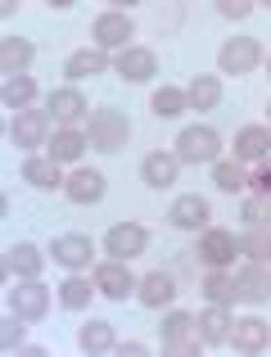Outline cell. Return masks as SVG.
Segmentation results:
<instances>
[{"label":"cell","mask_w":271,"mask_h":357,"mask_svg":"<svg viewBox=\"0 0 271 357\" xmlns=\"http://www.w3.org/2000/svg\"><path fill=\"white\" fill-rule=\"evenodd\" d=\"M86 136H91V145H95L100 154H118V149L127 145V136H132V122H127L123 109H95Z\"/></svg>","instance_id":"6da1fadb"},{"label":"cell","mask_w":271,"mask_h":357,"mask_svg":"<svg viewBox=\"0 0 271 357\" xmlns=\"http://www.w3.org/2000/svg\"><path fill=\"white\" fill-rule=\"evenodd\" d=\"M199 317L190 312H167L163 321V353H176V357H194L199 353Z\"/></svg>","instance_id":"7a4b0ae2"},{"label":"cell","mask_w":271,"mask_h":357,"mask_svg":"<svg viewBox=\"0 0 271 357\" xmlns=\"http://www.w3.org/2000/svg\"><path fill=\"white\" fill-rule=\"evenodd\" d=\"M222 154V136L212 127H185L176 136V158L181 163H217Z\"/></svg>","instance_id":"3957f363"},{"label":"cell","mask_w":271,"mask_h":357,"mask_svg":"<svg viewBox=\"0 0 271 357\" xmlns=\"http://www.w3.org/2000/svg\"><path fill=\"white\" fill-rule=\"evenodd\" d=\"M258 63H263V45H258L254 36H231V41L217 50V68L231 73V77H245V73H254Z\"/></svg>","instance_id":"277c9868"},{"label":"cell","mask_w":271,"mask_h":357,"mask_svg":"<svg viewBox=\"0 0 271 357\" xmlns=\"http://www.w3.org/2000/svg\"><path fill=\"white\" fill-rule=\"evenodd\" d=\"M9 312H18L23 321H41V317L50 312V289H45L41 280H18V285L9 289Z\"/></svg>","instance_id":"5b68a950"},{"label":"cell","mask_w":271,"mask_h":357,"mask_svg":"<svg viewBox=\"0 0 271 357\" xmlns=\"http://www.w3.org/2000/svg\"><path fill=\"white\" fill-rule=\"evenodd\" d=\"M145 249H149V231H145V227H136V222H118V227H109L104 253H114L118 262H132V258H140Z\"/></svg>","instance_id":"8992f818"},{"label":"cell","mask_w":271,"mask_h":357,"mask_svg":"<svg viewBox=\"0 0 271 357\" xmlns=\"http://www.w3.org/2000/svg\"><path fill=\"white\" fill-rule=\"evenodd\" d=\"M136 285H140V280L127 271V262H118V258H109V262H100V267H95V289L104 298H118V303H123Z\"/></svg>","instance_id":"52a82bcc"},{"label":"cell","mask_w":271,"mask_h":357,"mask_svg":"<svg viewBox=\"0 0 271 357\" xmlns=\"http://www.w3.org/2000/svg\"><path fill=\"white\" fill-rule=\"evenodd\" d=\"M91 32H95V50H127V36H132L136 27H132V18H127V14L109 9V14L95 18Z\"/></svg>","instance_id":"ba28073f"},{"label":"cell","mask_w":271,"mask_h":357,"mask_svg":"<svg viewBox=\"0 0 271 357\" xmlns=\"http://www.w3.org/2000/svg\"><path fill=\"white\" fill-rule=\"evenodd\" d=\"M235 294H240V303H267L271 298V267L267 262H249L245 271H235Z\"/></svg>","instance_id":"9c48e42d"},{"label":"cell","mask_w":271,"mask_h":357,"mask_svg":"<svg viewBox=\"0 0 271 357\" xmlns=\"http://www.w3.org/2000/svg\"><path fill=\"white\" fill-rule=\"evenodd\" d=\"M235 253H240V240L231 236V231H222V227H208V231H203L199 258L208 262V267H231V262H235Z\"/></svg>","instance_id":"30bf717a"},{"label":"cell","mask_w":271,"mask_h":357,"mask_svg":"<svg viewBox=\"0 0 271 357\" xmlns=\"http://www.w3.org/2000/svg\"><path fill=\"white\" fill-rule=\"evenodd\" d=\"M41 267H45V253L36 249L32 240H18V244H9V249H5V271H14L18 280H36V276H41Z\"/></svg>","instance_id":"8fae6325"},{"label":"cell","mask_w":271,"mask_h":357,"mask_svg":"<svg viewBox=\"0 0 271 357\" xmlns=\"http://www.w3.org/2000/svg\"><path fill=\"white\" fill-rule=\"evenodd\" d=\"M45 109H50V118H54V122H63V127H77V122L91 114L86 96H82V91H72V86H63V91H50Z\"/></svg>","instance_id":"7c38bea8"},{"label":"cell","mask_w":271,"mask_h":357,"mask_svg":"<svg viewBox=\"0 0 271 357\" xmlns=\"http://www.w3.org/2000/svg\"><path fill=\"white\" fill-rule=\"evenodd\" d=\"M231 344H235V353H263L271 344V326L263 317H240L231 326Z\"/></svg>","instance_id":"4fadbf2b"},{"label":"cell","mask_w":271,"mask_h":357,"mask_svg":"<svg viewBox=\"0 0 271 357\" xmlns=\"http://www.w3.org/2000/svg\"><path fill=\"white\" fill-rule=\"evenodd\" d=\"M45 122H50V114H45V109H23V114L14 118V127H9L14 145H18V149H36V145H45Z\"/></svg>","instance_id":"5bb4252c"},{"label":"cell","mask_w":271,"mask_h":357,"mask_svg":"<svg viewBox=\"0 0 271 357\" xmlns=\"http://www.w3.org/2000/svg\"><path fill=\"white\" fill-rule=\"evenodd\" d=\"M167 218H172V227H181V231H203L212 213H208V199H203V195H181Z\"/></svg>","instance_id":"9a60e30c"},{"label":"cell","mask_w":271,"mask_h":357,"mask_svg":"<svg viewBox=\"0 0 271 357\" xmlns=\"http://www.w3.org/2000/svg\"><path fill=\"white\" fill-rule=\"evenodd\" d=\"M50 253H54V262H59V267L82 271V267H91V253H95V249H91L86 236H54Z\"/></svg>","instance_id":"2e32d148"},{"label":"cell","mask_w":271,"mask_h":357,"mask_svg":"<svg viewBox=\"0 0 271 357\" xmlns=\"http://www.w3.org/2000/svg\"><path fill=\"white\" fill-rule=\"evenodd\" d=\"M176 167H181V158H176V154L154 149V154H145V163H140V176H145L149 190H167V185L176 181Z\"/></svg>","instance_id":"e0dca14e"},{"label":"cell","mask_w":271,"mask_h":357,"mask_svg":"<svg viewBox=\"0 0 271 357\" xmlns=\"http://www.w3.org/2000/svg\"><path fill=\"white\" fill-rule=\"evenodd\" d=\"M63 195H68L72 204H100L104 199V176H100L95 167H82V172H72L68 181H63Z\"/></svg>","instance_id":"ac0fdd59"},{"label":"cell","mask_w":271,"mask_h":357,"mask_svg":"<svg viewBox=\"0 0 271 357\" xmlns=\"http://www.w3.org/2000/svg\"><path fill=\"white\" fill-rule=\"evenodd\" d=\"M154 50H145V45H127L123 54H118V77L123 82H149L154 77Z\"/></svg>","instance_id":"d6986e66"},{"label":"cell","mask_w":271,"mask_h":357,"mask_svg":"<svg viewBox=\"0 0 271 357\" xmlns=\"http://www.w3.org/2000/svg\"><path fill=\"white\" fill-rule=\"evenodd\" d=\"M136 298H140L145 307H167V303L176 298V285H172V276H167V271H149V276L136 285Z\"/></svg>","instance_id":"ffe728a7"},{"label":"cell","mask_w":271,"mask_h":357,"mask_svg":"<svg viewBox=\"0 0 271 357\" xmlns=\"http://www.w3.org/2000/svg\"><path fill=\"white\" fill-rule=\"evenodd\" d=\"M27 63H32V41L5 36V41H0V73H5V77H23Z\"/></svg>","instance_id":"44dd1931"},{"label":"cell","mask_w":271,"mask_h":357,"mask_svg":"<svg viewBox=\"0 0 271 357\" xmlns=\"http://www.w3.org/2000/svg\"><path fill=\"white\" fill-rule=\"evenodd\" d=\"M271 154V127H245L235 136V158L240 163H258Z\"/></svg>","instance_id":"7402d4cb"},{"label":"cell","mask_w":271,"mask_h":357,"mask_svg":"<svg viewBox=\"0 0 271 357\" xmlns=\"http://www.w3.org/2000/svg\"><path fill=\"white\" fill-rule=\"evenodd\" d=\"M77 349L82 353H114L118 349V344H114V326L100 321V317H91V321L77 331Z\"/></svg>","instance_id":"603a6c76"},{"label":"cell","mask_w":271,"mask_h":357,"mask_svg":"<svg viewBox=\"0 0 271 357\" xmlns=\"http://www.w3.org/2000/svg\"><path fill=\"white\" fill-rule=\"evenodd\" d=\"M231 326H235V321H231V312L222 303H212L208 312L199 317V340L203 344H231Z\"/></svg>","instance_id":"cb8c5ba5"},{"label":"cell","mask_w":271,"mask_h":357,"mask_svg":"<svg viewBox=\"0 0 271 357\" xmlns=\"http://www.w3.org/2000/svg\"><path fill=\"white\" fill-rule=\"evenodd\" d=\"M86 145H91L86 131L63 127V131H54V140H50V158H54V163H72V158H82V149H86Z\"/></svg>","instance_id":"d4e9b609"},{"label":"cell","mask_w":271,"mask_h":357,"mask_svg":"<svg viewBox=\"0 0 271 357\" xmlns=\"http://www.w3.org/2000/svg\"><path fill=\"white\" fill-rule=\"evenodd\" d=\"M203 298L208 303H240V294H235V276H231L226 267H212L208 276H203Z\"/></svg>","instance_id":"484cf974"},{"label":"cell","mask_w":271,"mask_h":357,"mask_svg":"<svg viewBox=\"0 0 271 357\" xmlns=\"http://www.w3.org/2000/svg\"><path fill=\"white\" fill-rule=\"evenodd\" d=\"M185 105L190 109H217L222 105V82L208 77V73H199V77L185 86Z\"/></svg>","instance_id":"4316f807"},{"label":"cell","mask_w":271,"mask_h":357,"mask_svg":"<svg viewBox=\"0 0 271 357\" xmlns=\"http://www.w3.org/2000/svg\"><path fill=\"white\" fill-rule=\"evenodd\" d=\"M104 68H109L104 50H77V54H68V63H63L68 82H86V77H95V73H104Z\"/></svg>","instance_id":"83f0119b"},{"label":"cell","mask_w":271,"mask_h":357,"mask_svg":"<svg viewBox=\"0 0 271 357\" xmlns=\"http://www.w3.org/2000/svg\"><path fill=\"white\" fill-rule=\"evenodd\" d=\"M23 181H32L36 190H59L63 176H59V163H54V158H27L23 163Z\"/></svg>","instance_id":"f1b7e54d"},{"label":"cell","mask_w":271,"mask_h":357,"mask_svg":"<svg viewBox=\"0 0 271 357\" xmlns=\"http://www.w3.org/2000/svg\"><path fill=\"white\" fill-rule=\"evenodd\" d=\"M0 100H5V109H18V114H23L27 105H32L36 100V82L27 77H5V86H0Z\"/></svg>","instance_id":"f546056e"},{"label":"cell","mask_w":271,"mask_h":357,"mask_svg":"<svg viewBox=\"0 0 271 357\" xmlns=\"http://www.w3.org/2000/svg\"><path fill=\"white\" fill-rule=\"evenodd\" d=\"M212 185L217 190H226V195H240L249 185V176H245V167H240V158H222V163H212Z\"/></svg>","instance_id":"4dcf8cb0"},{"label":"cell","mask_w":271,"mask_h":357,"mask_svg":"<svg viewBox=\"0 0 271 357\" xmlns=\"http://www.w3.org/2000/svg\"><path fill=\"white\" fill-rule=\"evenodd\" d=\"M240 253H245L249 262H267L271 267V231L267 227H249L245 236H240Z\"/></svg>","instance_id":"1f68e13d"},{"label":"cell","mask_w":271,"mask_h":357,"mask_svg":"<svg viewBox=\"0 0 271 357\" xmlns=\"http://www.w3.org/2000/svg\"><path fill=\"white\" fill-rule=\"evenodd\" d=\"M91 294H100V289H91V280L86 276H68L59 285V303L63 307H72V312H82V307L91 303Z\"/></svg>","instance_id":"d6a6232c"},{"label":"cell","mask_w":271,"mask_h":357,"mask_svg":"<svg viewBox=\"0 0 271 357\" xmlns=\"http://www.w3.org/2000/svg\"><path fill=\"white\" fill-rule=\"evenodd\" d=\"M149 109H154L158 118H176V114H185V91H176V86H158L154 91V100H149Z\"/></svg>","instance_id":"836d02e7"},{"label":"cell","mask_w":271,"mask_h":357,"mask_svg":"<svg viewBox=\"0 0 271 357\" xmlns=\"http://www.w3.org/2000/svg\"><path fill=\"white\" fill-rule=\"evenodd\" d=\"M240 218H245L249 227H267V231H271V199H267V195H254V199H245Z\"/></svg>","instance_id":"e575fe53"},{"label":"cell","mask_w":271,"mask_h":357,"mask_svg":"<svg viewBox=\"0 0 271 357\" xmlns=\"http://www.w3.org/2000/svg\"><path fill=\"white\" fill-rule=\"evenodd\" d=\"M18 321H23L18 312H9L5 321H0V349L5 353H23V326Z\"/></svg>","instance_id":"d590c367"},{"label":"cell","mask_w":271,"mask_h":357,"mask_svg":"<svg viewBox=\"0 0 271 357\" xmlns=\"http://www.w3.org/2000/svg\"><path fill=\"white\" fill-rule=\"evenodd\" d=\"M217 14L222 18H249V14H254V5H249V0H222Z\"/></svg>","instance_id":"8d00e7d4"},{"label":"cell","mask_w":271,"mask_h":357,"mask_svg":"<svg viewBox=\"0 0 271 357\" xmlns=\"http://www.w3.org/2000/svg\"><path fill=\"white\" fill-rule=\"evenodd\" d=\"M249 185H254V195H267V199H271V163H263V167H258V172H254V181H249Z\"/></svg>","instance_id":"74e56055"},{"label":"cell","mask_w":271,"mask_h":357,"mask_svg":"<svg viewBox=\"0 0 271 357\" xmlns=\"http://www.w3.org/2000/svg\"><path fill=\"white\" fill-rule=\"evenodd\" d=\"M118 353H123V357H145L149 349H145L140 340H127V344H118Z\"/></svg>","instance_id":"f35d334b"},{"label":"cell","mask_w":271,"mask_h":357,"mask_svg":"<svg viewBox=\"0 0 271 357\" xmlns=\"http://www.w3.org/2000/svg\"><path fill=\"white\" fill-rule=\"evenodd\" d=\"M23 353H27V357H45L50 349H45V344H23Z\"/></svg>","instance_id":"ab89813d"},{"label":"cell","mask_w":271,"mask_h":357,"mask_svg":"<svg viewBox=\"0 0 271 357\" xmlns=\"http://www.w3.org/2000/svg\"><path fill=\"white\" fill-rule=\"evenodd\" d=\"M267 68H271V63H267Z\"/></svg>","instance_id":"60d3db41"}]
</instances>
